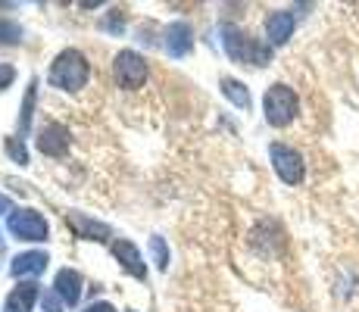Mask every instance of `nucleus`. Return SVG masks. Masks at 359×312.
<instances>
[{
	"label": "nucleus",
	"mask_w": 359,
	"mask_h": 312,
	"mask_svg": "<svg viewBox=\"0 0 359 312\" xmlns=\"http://www.w3.org/2000/svg\"><path fill=\"white\" fill-rule=\"evenodd\" d=\"M22 41V29L16 22H4L0 19V44H19Z\"/></svg>",
	"instance_id": "f3484780"
},
{
	"label": "nucleus",
	"mask_w": 359,
	"mask_h": 312,
	"mask_svg": "<svg viewBox=\"0 0 359 312\" xmlns=\"http://www.w3.org/2000/svg\"><path fill=\"white\" fill-rule=\"evenodd\" d=\"M262 109H266V122L275 125V128H285V125L294 122L297 109H300V100H297L294 88L287 85H272L262 97Z\"/></svg>",
	"instance_id": "7ed1b4c3"
},
{
	"label": "nucleus",
	"mask_w": 359,
	"mask_h": 312,
	"mask_svg": "<svg viewBox=\"0 0 359 312\" xmlns=\"http://www.w3.org/2000/svg\"><path fill=\"white\" fill-rule=\"evenodd\" d=\"M294 25H297V16L291 10H275V13H269V19H266V38H269V44H285L287 38L294 34Z\"/></svg>",
	"instance_id": "0eeeda50"
},
{
	"label": "nucleus",
	"mask_w": 359,
	"mask_h": 312,
	"mask_svg": "<svg viewBox=\"0 0 359 312\" xmlns=\"http://www.w3.org/2000/svg\"><path fill=\"white\" fill-rule=\"evenodd\" d=\"M10 231L19 240H47V222L34 210H16L10 212Z\"/></svg>",
	"instance_id": "423d86ee"
},
{
	"label": "nucleus",
	"mask_w": 359,
	"mask_h": 312,
	"mask_svg": "<svg viewBox=\"0 0 359 312\" xmlns=\"http://www.w3.org/2000/svg\"><path fill=\"white\" fill-rule=\"evenodd\" d=\"M222 94L229 97V100L234 103L238 109H250V91H247L244 85H241L238 79H222Z\"/></svg>",
	"instance_id": "2eb2a0df"
},
{
	"label": "nucleus",
	"mask_w": 359,
	"mask_h": 312,
	"mask_svg": "<svg viewBox=\"0 0 359 312\" xmlns=\"http://www.w3.org/2000/svg\"><path fill=\"white\" fill-rule=\"evenodd\" d=\"M44 306H47V312H63L66 303L60 300V297H57V290H53V294H44Z\"/></svg>",
	"instance_id": "412c9836"
},
{
	"label": "nucleus",
	"mask_w": 359,
	"mask_h": 312,
	"mask_svg": "<svg viewBox=\"0 0 359 312\" xmlns=\"http://www.w3.org/2000/svg\"><path fill=\"white\" fill-rule=\"evenodd\" d=\"M144 79H147V62H144V57H137L135 50L116 53V81H119L122 88L135 91V88L144 85Z\"/></svg>",
	"instance_id": "39448f33"
},
{
	"label": "nucleus",
	"mask_w": 359,
	"mask_h": 312,
	"mask_svg": "<svg viewBox=\"0 0 359 312\" xmlns=\"http://www.w3.org/2000/svg\"><path fill=\"white\" fill-rule=\"evenodd\" d=\"M85 312H113V306H109V303H91Z\"/></svg>",
	"instance_id": "4be33fe9"
},
{
	"label": "nucleus",
	"mask_w": 359,
	"mask_h": 312,
	"mask_svg": "<svg viewBox=\"0 0 359 312\" xmlns=\"http://www.w3.org/2000/svg\"><path fill=\"white\" fill-rule=\"evenodd\" d=\"M88 79H91V66L72 47L60 53L50 66V85L60 88V91H79V88L88 85Z\"/></svg>",
	"instance_id": "f03ea898"
},
{
	"label": "nucleus",
	"mask_w": 359,
	"mask_h": 312,
	"mask_svg": "<svg viewBox=\"0 0 359 312\" xmlns=\"http://www.w3.org/2000/svg\"><path fill=\"white\" fill-rule=\"evenodd\" d=\"M222 47L225 53L234 60V62H247V66H266L272 60V47L269 44H259L253 41L247 32H241L238 25H222Z\"/></svg>",
	"instance_id": "f257e3e1"
},
{
	"label": "nucleus",
	"mask_w": 359,
	"mask_h": 312,
	"mask_svg": "<svg viewBox=\"0 0 359 312\" xmlns=\"http://www.w3.org/2000/svg\"><path fill=\"white\" fill-rule=\"evenodd\" d=\"M191 47H194V34H191L188 22H172L165 29V50H169V57H184Z\"/></svg>",
	"instance_id": "9d476101"
},
{
	"label": "nucleus",
	"mask_w": 359,
	"mask_h": 312,
	"mask_svg": "<svg viewBox=\"0 0 359 312\" xmlns=\"http://www.w3.org/2000/svg\"><path fill=\"white\" fill-rule=\"evenodd\" d=\"M34 94H38V81H32L29 91H25V103H22V113H19V135H25L32 125V109H34Z\"/></svg>",
	"instance_id": "dca6fc26"
},
{
	"label": "nucleus",
	"mask_w": 359,
	"mask_h": 312,
	"mask_svg": "<svg viewBox=\"0 0 359 312\" xmlns=\"http://www.w3.org/2000/svg\"><path fill=\"white\" fill-rule=\"evenodd\" d=\"M66 222H69V228H72L79 238H85V240H107L109 234H113V231H109V225L81 216V212H69Z\"/></svg>",
	"instance_id": "1a4fd4ad"
},
{
	"label": "nucleus",
	"mask_w": 359,
	"mask_h": 312,
	"mask_svg": "<svg viewBox=\"0 0 359 312\" xmlns=\"http://www.w3.org/2000/svg\"><path fill=\"white\" fill-rule=\"evenodd\" d=\"M0 247H4V238H0Z\"/></svg>",
	"instance_id": "b1692460"
},
{
	"label": "nucleus",
	"mask_w": 359,
	"mask_h": 312,
	"mask_svg": "<svg viewBox=\"0 0 359 312\" xmlns=\"http://www.w3.org/2000/svg\"><path fill=\"white\" fill-rule=\"evenodd\" d=\"M44 269H47V253L32 250V253H19L16 259H13L10 272L16 275V278H22V275H41Z\"/></svg>",
	"instance_id": "ddd939ff"
},
{
	"label": "nucleus",
	"mask_w": 359,
	"mask_h": 312,
	"mask_svg": "<svg viewBox=\"0 0 359 312\" xmlns=\"http://www.w3.org/2000/svg\"><path fill=\"white\" fill-rule=\"evenodd\" d=\"M113 256L122 262V269L126 272H131L135 278H147V269H144V262H141V253H137V247L131 244V240H116L113 244Z\"/></svg>",
	"instance_id": "9b49d317"
},
{
	"label": "nucleus",
	"mask_w": 359,
	"mask_h": 312,
	"mask_svg": "<svg viewBox=\"0 0 359 312\" xmlns=\"http://www.w3.org/2000/svg\"><path fill=\"white\" fill-rule=\"evenodd\" d=\"M6 154L16 159L19 165L29 163V150H25V144H22V141H16V137H6Z\"/></svg>",
	"instance_id": "6ab92c4d"
},
{
	"label": "nucleus",
	"mask_w": 359,
	"mask_h": 312,
	"mask_svg": "<svg viewBox=\"0 0 359 312\" xmlns=\"http://www.w3.org/2000/svg\"><path fill=\"white\" fill-rule=\"evenodd\" d=\"M269 156H272L275 175H278L285 184H300L303 182V175H306V165H303V156L297 154L294 147L275 141V144H269Z\"/></svg>",
	"instance_id": "20e7f679"
},
{
	"label": "nucleus",
	"mask_w": 359,
	"mask_h": 312,
	"mask_svg": "<svg viewBox=\"0 0 359 312\" xmlns=\"http://www.w3.org/2000/svg\"><path fill=\"white\" fill-rule=\"evenodd\" d=\"M38 147H41V154H47V156H66L69 128H63V125H47L38 135Z\"/></svg>",
	"instance_id": "6e6552de"
},
{
	"label": "nucleus",
	"mask_w": 359,
	"mask_h": 312,
	"mask_svg": "<svg viewBox=\"0 0 359 312\" xmlns=\"http://www.w3.org/2000/svg\"><path fill=\"white\" fill-rule=\"evenodd\" d=\"M0 212H10V197H4V194H0Z\"/></svg>",
	"instance_id": "5701e85b"
},
{
	"label": "nucleus",
	"mask_w": 359,
	"mask_h": 312,
	"mask_svg": "<svg viewBox=\"0 0 359 312\" xmlns=\"http://www.w3.org/2000/svg\"><path fill=\"white\" fill-rule=\"evenodd\" d=\"M53 290H57V297L66 303V306H75L79 297H81V275L75 272V269H63V272L57 275Z\"/></svg>",
	"instance_id": "f8f14e48"
},
{
	"label": "nucleus",
	"mask_w": 359,
	"mask_h": 312,
	"mask_svg": "<svg viewBox=\"0 0 359 312\" xmlns=\"http://www.w3.org/2000/svg\"><path fill=\"white\" fill-rule=\"evenodd\" d=\"M38 300V284H19L6 297V312H32V303Z\"/></svg>",
	"instance_id": "4468645a"
},
{
	"label": "nucleus",
	"mask_w": 359,
	"mask_h": 312,
	"mask_svg": "<svg viewBox=\"0 0 359 312\" xmlns=\"http://www.w3.org/2000/svg\"><path fill=\"white\" fill-rule=\"evenodd\" d=\"M150 253H154V262L160 269H169V250H165L163 238H150Z\"/></svg>",
	"instance_id": "a211bd4d"
},
{
	"label": "nucleus",
	"mask_w": 359,
	"mask_h": 312,
	"mask_svg": "<svg viewBox=\"0 0 359 312\" xmlns=\"http://www.w3.org/2000/svg\"><path fill=\"white\" fill-rule=\"evenodd\" d=\"M13 79H16V69L6 66V62H0V91H4V88H10Z\"/></svg>",
	"instance_id": "aec40b11"
}]
</instances>
